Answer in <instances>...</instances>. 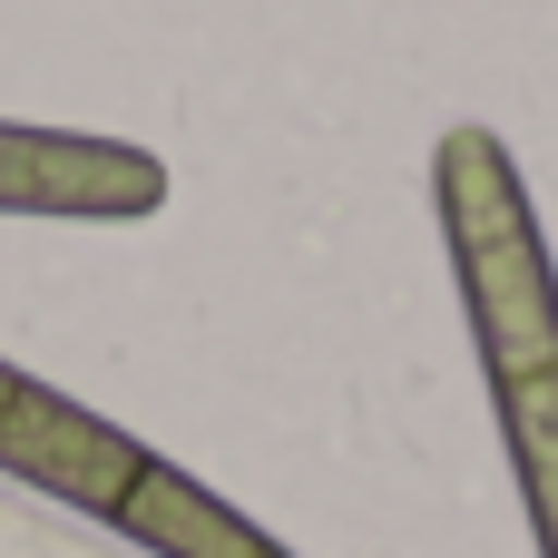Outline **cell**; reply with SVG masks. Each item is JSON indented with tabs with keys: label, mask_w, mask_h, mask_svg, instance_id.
<instances>
[{
	"label": "cell",
	"mask_w": 558,
	"mask_h": 558,
	"mask_svg": "<svg viewBox=\"0 0 558 558\" xmlns=\"http://www.w3.org/2000/svg\"><path fill=\"white\" fill-rule=\"evenodd\" d=\"M167 167L128 137H69V128H0V216H157Z\"/></svg>",
	"instance_id": "obj_3"
},
{
	"label": "cell",
	"mask_w": 558,
	"mask_h": 558,
	"mask_svg": "<svg viewBox=\"0 0 558 558\" xmlns=\"http://www.w3.org/2000/svg\"><path fill=\"white\" fill-rule=\"evenodd\" d=\"M128 539L147 558H294V549H275L245 510H226L206 481H186V471H167L157 451L137 461V481H128V500L108 510Z\"/></svg>",
	"instance_id": "obj_4"
},
{
	"label": "cell",
	"mask_w": 558,
	"mask_h": 558,
	"mask_svg": "<svg viewBox=\"0 0 558 558\" xmlns=\"http://www.w3.org/2000/svg\"><path fill=\"white\" fill-rule=\"evenodd\" d=\"M490 402H500V441H510V471H520L539 558H558V363L490 383Z\"/></svg>",
	"instance_id": "obj_5"
},
{
	"label": "cell",
	"mask_w": 558,
	"mask_h": 558,
	"mask_svg": "<svg viewBox=\"0 0 558 558\" xmlns=\"http://www.w3.org/2000/svg\"><path fill=\"white\" fill-rule=\"evenodd\" d=\"M432 196H441V235H451V275L471 304V343L481 373H539L558 363V265L549 235L530 216V186L510 167V147L490 128H451L432 157Z\"/></svg>",
	"instance_id": "obj_1"
},
{
	"label": "cell",
	"mask_w": 558,
	"mask_h": 558,
	"mask_svg": "<svg viewBox=\"0 0 558 558\" xmlns=\"http://www.w3.org/2000/svg\"><path fill=\"white\" fill-rule=\"evenodd\" d=\"M10 383H20V373H10V363H0V402H10Z\"/></svg>",
	"instance_id": "obj_6"
},
{
	"label": "cell",
	"mask_w": 558,
	"mask_h": 558,
	"mask_svg": "<svg viewBox=\"0 0 558 558\" xmlns=\"http://www.w3.org/2000/svg\"><path fill=\"white\" fill-rule=\"evenodd\" d=\"M137 461H147V451H137L118 422H98L88 402H69L59 383H39V373L10 383V402H0V471H10V481H29V490H49V500L108 520V510L128 500Z\"/></svg>",
	"instance_id": "obj_2"
}]
</instances>
